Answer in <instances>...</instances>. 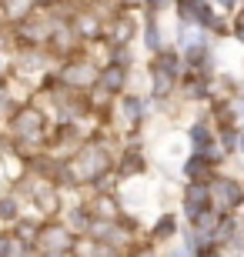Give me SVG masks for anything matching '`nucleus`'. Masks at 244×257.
Listing matches in <instances>:
<instances>
[{"label": "nucleus", "instance_id": "obj_1", "mask_svg": "<svg viewBox=\"0 0 244 257\" xmlns=\"http://www.w3.org/2000/svg\"><path fill=\"white\" fill-rule=\"evenodd\" d=\"M211 197H214V204L231 210L244 200V187L237 181H231V177H214V181H211Z\"/></svg>", "mask_w": 244, "mask_h": 257}, {"label": "nucleus", "instance_id": "obj_2", "mask_svg": "<svg viewBox=\"0 0 244 257\" xmlns=\"http://www.w3.org/2000/svg\"><path fill=\"white\" fill-rule=\"evenodd\" d=\"M104 171H107V154L101 147H84L77 157V181L80 177H101Z\"/></svg>", "mask_w": 244, "mask_h": 257}, {"label": "nucleus", "instance_id": "obj_3", "mask_svg": "<svg viewBox=\"0 0 244 257\" xmlns=\"http://www.w3.org/2000/svg\"><path fill=\"white\" fill-rule=\"evenodd\" d=\"M184 210H188L191 220H197L201 214L211 210V191H207V184H191L188 197H184Z\"/></svg>", "mask_w": 244, "mask_h": 257}, {"label": "nucleus", "instance_id": "obj_4", "mask_svg": "<svg viewBox=\"0 0 244 257\" xmlns=\"http://www.w3.org/2000/svg\"><path fill=\"white\" fill-rule=\"evenodd\" d=\"M40 244H44L50 254H64V250L70 247V230L54 224V227H47L44 234H40Z\"/></svg>", "mask_w": 244, "mask_h": 257}, {"label": "nucleus", "instance_id": "obj_5", "mask_svg": "<svg viewBox=\"0 0 244 257\" xmlns=\"http://www.w3.org/2000/svg\"><path fill=\"white\" fill-rule=\"evenodd\" d=\"M40 127H44V117H40L37 110H20L17 120H14V131H17L20 137H37Z\"/></svg>", "mask_w": 244, "mask_h": 257}, {"label": "nucleus", "instance_id": "obj_6", "mask_svg": "<svg viewBox=\"0 0 244 257\" xmlns=\"http://www.w3.org/2000/svg\"><path fill=\"white\" fill-rule=\"evenodd\" d=\"M184 174H188L194 184H201V181H207L211 177V161H207L204 154H194L188 164H184Z\"/></svg>", "mask_w": 244, "mask_h": 257}, {"label": "nucleus", "instance_id": "obj_7", "mask_svg": "<svg viewBox=\"0 0 244 257\" xmlns=\"http://www.w3.org/2000/svg\"><path fill=\"white\" fill-rule=\"evenodd\" d=\"M191 141H194L197 154H211V151H214V137H211L207 124H194V127H191Z\"/></svg>", "mask_w": 244, "mask_h": 257}, {"label": "nucleus", "instance_id": "obj_8", "mask_svg": "<svg viewBox=\"0 0 244 257\" xmlns=\"http://www.w3.org/2000/svg\"><path fill=\"white\" fill-rule=\"evenodd\" d=\"M101 87L104 90H121L124 87V64H111L101 74Z\"/></svg>", "mask_w": 244, "mask_h": 257}, {"label": "nucleus", "instance_id": "obj_9", "mask_svg": "<svg viewBox=\"0 0 244 257\" xmlns=\"http://www.w3.org/2000/svg\"><path fill=\"white\" fill-rule=\"evenodd\" d=\"M67 80H70V84H91V80H94V67L91 64L70 67V70H67Z\"/></svg>", "mask_w": 244, "mask_h": 257}, {"label": "nucleus", "instance_id": "obj_10", "mask_svg": "<svg viewBox=\"0 0 244 257\" xmlns=\"http://www.w3.org/2000/svg\"><path fill=\"white\" fill-rule=\"evenodd\" d=\"M171 87H174V74L154 67V90H157V94H171Z\"/></svg>", "mask_w": 244, "mask_h": 257}, {"label": "nucleus", "instance_id": "obj_11", "mask_svg": "<svg viewBox=\"0 0 244 257\" xmlns=\"http://www.w3.org/2000/svg\"><path fill=\"white\" fill-rule=\"evenodd\" d=\"M174 234V217H160V227L154 230V237H171Z\"/></svg>", "mask_w": 244, "mask_h": 257}, {"label": "nucleus", "instance_id": "obj_12", "mask_svg": "<svg viewBox=\"0 0 244 257\" xmlns=\"http://www.w3.org/2000/svg\"><path fill=\"white\" fill-rule=\"evenodd\" d=\"M147 47L150 50L160 47V30H157V24H150V27H147Z\"/></svg>", "mask_w": 244, "mask_h": 257}, {"label": "nucleus", "instance_id": "obj_13", "mask_svg": "<svg viewBox=\"0 0 244 257\" xmlns=\"http://www.w3.org/2000/svg\"><path fill=\"white\" fill-rule=\"evenodd\" d=\"M24 10H27V0H7V14L10 17H20Z\"/></svg>", "mask_w": 244, "mask_h": 257}, {"label": "nucleus", "instance_id": "obj_14", "mask_svg": "<svg viewBox=\"0 0 244 257\" xmlns=\"http://www.w3.org/2000/svg\"><path fill=\"white\" fill-rule=\"evenodd\" d=\"M124 114H127V120H137V114H141V104H137V100H127V104H124Z\"/></svg>", "mask_w": 244, "mask_h": 257}, {"label": "nucleus", "instance_id": "obj_15", "mask_svg": "<svg viewBox=\"0 0 244 257\" xmlns=\"http://www.w3.org/2000/svg\"><path fill=\"white\" fill-rule=\"evenodd\" d=\"M14 200H0V217H14Z\"/></svg>", "mask_w": 244, "mask_h": 257}, {"label": "nucleus", "instance_id": "obj_16", "mask_svg": "<svg viewBox=\"0 0 244 257\" xmlns=\"http://www.w3.org/2000/svg\"><path fill=\"white\" fill-rule=\"evenodd\" d=\"M234 114H237V120L244 124V94H241V97L234 100Z\"/></svg>", "mask_w": 244, "mask_h": 257}, {"label": "nucleus", "instance_id": "obj_17", "mask_svg": "<svg viewBox=\"0 0 244 257\" xmlns=\"http://www.w3.org/2000/svg\"><path fill=\"white\" fill-rule=\"evenodd\" d=\"M131 37V24H117V40H127Z\"/></svg>", "mask_w": 244, "mask_h": 257}, {"label": "nucleus", "instance_id": "obj_18", "mask_svg": "<svg viewBox=\"0 0 244 257\" xmlns=\"http://www.w3.org/2000/svg\"><path fill=\"white\" fill-rule=\"evenodd\" d=\"M7 254H10V240L0 237V257H7Z\"/></svg>", "mask_w": 244, "mask_h": 257}, {"label": "nucleus", "instance_id": "obj_19", "mask_svg": "<svg viewBox=\"0 0 244 257\" xmlns=\"http://www.w3.org/2000/svg\"><path fill=\"white\" fill-rule=\"evenodd\" d=\"M171 257H194V250H191V247H181V250H174Z\"/></svg>", "mask_w": 244, "mask_h": 257}, {"label": "nucleus", "instance_id": "obj_20", "mask_svg": "<svg viewBox=\"0 0 244 257\" xmlns=\"http://www.w3.org/2000/svg\"><path fill=\"white\" fill-rule=\"evenodd\" d=\"M70 224L74 227H84V214H70Z\"/></svg>", "mask_w": 244, "mask_h": 257}, {"label": "nucleus", "instance_id": "obj_21", "mask_svg": "<svg viewBox=\"0 0 244 257\" xmlns=\"http://www.w3.org/2000/svg\"><path fill=\"white\" fill-rule=\"evenodd\" d=\"M134 257H154V250H137Z\"/></svg>", "mask_w": 244, "mask_h": 257}, {"label": "nucleus", "instance_id": "obj_22", "mask_svg": "<svg viewBox=\"0 0 244 257\" xmlns=\"http://www.w3.org/2000/svg\"><path fill=\"white\" fill-rule=\"evenodd\" d=\"M237 151L244 154V131H241V137H237Z\"/></svg>", "mask_w": 244, "mask_h": 257}, {"label": "nucleus", "instance_id": "obj_23", "mask_svg": "<svg viewBox=\"0 0 244 257\" xmlns=\"http://www.w3.org/2000/svg\"><path fill=\"white\" fill-rule=\"evenodd\" d=\"M217 4H221V7H234V0H217Z\"/></svg>", "mask_w": 244, "mask_h": 257}, {"label": "nucleus", "instance_id": "obj_24", "mask_svg": "<svg viewBox=\"0 0 244 257\" xmlns=\"http://www.w3.org/2000/svg\"><path fill=\"white\" fill-rule=\"evenodd\" d=\"M150 4H154V7H164V4H168V0H150Z\"/></svg>", "mask_w": 244, "mask_h": 257}, {"label": "nucleus", "instance_id": "obj_25", "mask_svg": "<svg viewBox=\"0 0 244 257\" xmlns=\"http://www.w3.org/2000/svg\"><path fill=\"white\" fill-rule=\"evenodd\" d=\"M201 257H221V254H214V250H207V254H201Z\"/></svg>", "mask_w": 244, "mask_h": 257}, {"label": "nucleus", "instance_id": "obj_26", "mask_svg": "<svg viewBox=\"0 0 244 257\" xmlns=\"http://www.w3.org/2000/svg\"><path fill=\"white\" fill-rule=\"evenodd\" d=\"M127 4H137V0H127Z\"/></svg>", "mask_w": 244, "mask_h": 257}]
</instances>
